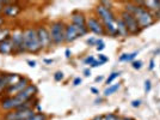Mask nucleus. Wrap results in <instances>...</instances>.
<instances>
[{"mask_svg":"<svg viewBox=\"0 0 160 120\" xmlns=\"http://www.w3.org/2000/svg\"><path fill=\"white\" fill-rule=\"evenodd\" d=\"M128 14H133L135 19L138 20V24L140 25L141 29H146V28L153 25L155 18L152 12H149L143 6L138 5L135 1H128L124 3V10Z\"/></svg>","mask_w":160,"mask_h":120,"instance_id":"obj_1","label":"nucleus"},{"mask_svg":"<svg viewBox=\"0 0 160 120\" xmlns=\"http://www.w3.org/2000/svg\"><path fill=\"white\" fill-rule=\"evenodd\" d=\"M23 35H24V46L27 53L36 54L42 51L38 36L36 33V27H28L23 29Z\"/></svg>","mask_w":160,"mask_h":120,"instance_id":"obj_2","label":"nucleus"},{"mask_svg":"<svg viewBox=\"0 0 160 120\" xmlns=\"http://www.w3.org/2000/svg\"><path fill=\"white\" fill-rule=\"evenodd\" d=\"M65 28L63 20H54L49 25V33L53 41V45H61L65 42Z\"/></svg>","mask_w":160,"mask_h":120,"instance_id":"obj_3","label":"nucleus"},{"mask_svg":"<svg viewBox=\"0 0 160 120\" xmlns=\"http://www.w3.org/2000/svg\"><path fill=\"white\" fill-rule=\"evenodd\" d=\"M88 33L87 28H78L72 23H67L65 28V42L67 43H72L75 40H78L79 37L86 35Z\"/></svg>","mask_w":160,"mask_h":120,"instance_id":"obj_4","label":"nucleus"},{"mask_svg":"<svg viewBox=\"0 0 160 120\" xmlns=\"http://www.w3.org/2000/svg\"><path fill=\"white\" fill-rule=\"evenodd\" d=\"M11 42L13 47L12 55H18L22 53H27L25 46H24V35L23 29H16L11 33Z\"/></svg>","mask_w":160,"mask_h":120,"instance_id":"obj_5","label":"nucleus"},{"mask_svg":"<svg viewBox=\"0 0 160 120\" xmlns=\"http://www.w3.org/2000/svg\"><path fill=\"white\" fill-rule=\"evenodd\" d=\"M120 18L123 20V23L126 24L129 35H138V34L141 33L142 29H141L140 25L138 24V20L135 19V17H134L133 14H128L126 11H122L120 14Z\"/></svg>","mask_w":160,"mask_h":120,"instance_id":"obj_6","label":"nucleus"},{"mask_svg":"<svg viewBox=\"0 0 160 120\" xmlns=\"http://www.w3.org/2000/svg\"><path fill=\"white\" fill-rule=\"evenodd\" d=\"M36 113L35 109H14L2 114V120H27Z\"/></svg>","mask_w":160,"mask_h":120,"instance_id":"obj_7","label":"nucleus"},{"mask_svg":"<svg viewBox=\"0 0 160 120\" xmlns=\"http://www.w3.org/2000/svg\"><path fill=\"white\" fill-rule=\"evenodd\" d=\"M22 11H23V7L20 6L18 1H5L4 10H2V16L6 19L7 18L13 19V18H17L19 16Z\"/></svg>","mask_w":160,"mask_h":120,"instance_id":"obj_8","label":"nucleus"},{"mask_svg":"<svg viewBox=\"0 0 160 120\" xmlns=\"http://www.w3.org/2000/svg\"><path fill=\"white\" fill-rule=\"evenodd\" d=\"M36 33L38 36V41L40 45L42 47V49H48L50 48V46L53 45V41L50 37V33H49V28H47V25H37L36 27Z\"/></svg>","mask_w":160,"mask_h":120,"instance_id":"obj_9","label":"nucleus"},{"mask_svg":"<svg viewBox=\"0 0 160 120\" xmlns=\"http://www.w3.org/2000/svg\"><path fill=\"white\" fill-rule=\"evenodd\" d=\"M94 14H96V17L103 23H111V22H115L116 20V17L113 14L112 10L110 8H107L105 6H103L102 4H98L97 6L94 7Z\"/></svg>","mask_w":160,"mask_h":120,"instance_id":"obj_10","label":"nucleus"},{"mask_svg":"<svg viewBox=\"0 0 160 120\" xmlns=\"http://www.w3.org/2000/svg\"><path fill=\"white\" fill-rule=\"evenodd\" d=\"M86 27H87V29H88V31L93 33L94 35H98V36H104V35H107L105 29H104V24H103L96 16H91V17L87 18Z\"/></svg>","mask_w":160,"mask_h":120,"instance_id":"obj_11","label":"nucleus"},{"mask_svg":"<svg viewBox=\"0 0 160 120\" xmlns=\"http://www.w3.org/2000/svg\"><path fill=\"white\" fill-rule=\"evenodd\" d=\"M29 84H31V83H30V79L28 78L27 76H22L20 79L18 80L16 84L7 88L6 91H5V95H7V96H16L17 94H19L20 91H23Z\"/></svg>","mask_w":160,"mask_h":120,"instance_id":"obj_12","label":"nucleus"},{"mask_svg":"<svg viewBox=\"0 0 160 120\" xmlns=\"http://www.w3.org/2000/svg\"><path fill=\"white\" fill-rule=\"evenodd\" d=\"M37 94H38V89H37V87H36L35 84L31 83V84H29L23 91H20L19 94H17L16 97L24 103V102H27V101H30V100H32V99H35V97L37 96Z\"/></svg>","mask_w":160,"mask_h":120,"instance_id":"obj_13","label":"nucleus"},{"mask_svg":"<svg viewBox=\"0 0 160 120\" xmlns=\"http://www.w3.org/2000/svg\"><path fill=\"white\" fill-rule=\"evenodd\" d=\"M86 22H87L86 16L82 14V12H80V11H74L73 14H72V16H71V23L74 24L75 27L87 28Z\"/></svg>","mask_w":160,"mask_h":120,"instance_id":"obj_14","label":"nucleus"},{"mask_svg":"<svg viewBox=\"0 0 160 120\" xmlns=\"http://www.w3.org/2000/svg\"><path fill=\"white\" fill-rule=\"evenodd\" d=\"M13 52V47H12V42H11V37L8 40H5L0 42V54L2 55H10Z\"/></svg>","mask_w":160,"mask_h":120,"instance_id":"obj_15","label":"nucleus"},{"mask_svg":"<svg viewBox=\"0 0 160 120\" xmlns=\"http://www.w3.org/2000/svg\"><path fill=\"white\" fill-rule=\"evenodd\" d=\"M116 28H117V33H118V36H122V37H127L129 33L127 30V27L126 24L123 23V20L121 19L120 17H116Z\"/></svg>","mask_w":160,"mask_h":120,"instance_id":"obj_16","label":"nucleus"},{"mask_svg":"<svg viewBox=\"0 0 160 120\" xmlns=\"http://www.w3.org/2000/svg\"><path fill=\"white\" fill-rule=\"evenodd\" d=\"M8 83H7V74L0 71V97H2L5 95Z\"/></svg>","mask_w":160,"mask_h":120,"instance_id":"obj_17","label":"nucleus"},{"mask_svg":"<svg viewBox=\"0 0 160 120\" xmlns=\"http://www.w3.org/2000/svg\"><path fill=\"white\" fill-rule=\"evenodd\" d=\"M104 29H105V33L112 37H116L118 36V33H117V28H116V20L115 22H111V23H105L104 24Z\"/></svg>","mask_w":160,"mask_h":120,"instance_id":"obj_18","label":"nucleus"},{"mask_svg":"<svg viewBox=\"0 0 160 120\" xmlns=\"http://www.w3.org/2000/svg\"><path fill=\"white\" fill-rule=\"evenodd\" d=\"M11 29L8 27H2L0 28V42H2V41L5 40H8L10 37H11Z\"/></svg>","mask_w":160,"mask_h":120,"instance_id":"obj_19","label":"nucleus"},{"mask_svg":"<svg viewBox=\"0 0 160 120\" xmlns=\"http://www.w3.org/2000/svg\"><path fill=\"white\" fill-rule=\"evenodd\" d=\"M20 77H22V76L18 74H7V83H8V87L16 84V83L20 79Z\"/></svg>","mask_w":160,"mask_h":120,"instance_id":"obj_20","label":"nucleus"},{"mask_svg":"<svg viewBox=\"0 0 160 120\" xmlns=\"http://www.w3.org/2000/svg\"><path fill=\"white\" fill-rule=\"evenodd\" d=\"M121 88V84L120 83H117V84H111V85H109V87L104 90V96H110V95H112L115 94L118 89Z\"/></svg>","mask_w":160,"mask_h":120,"instance_id":"obj_21","label":"nucleus"},{"mask_svg":"<svg viewBox=\"0 0 160 120\" xmlns=\"http://www.w3.org/2000/svg\"><path fill=\"white\" fill-rule=\"evenodd\" d=\"M47 119H48V117L44 113H42V112H36L32 117L28 118L27 120H47Z\"/></svg>","mask_w":160,"mask_h":120,"instance_id":"obj_22","label":"nucleus"},{"mask_svg":"<svg viewBox=\"0 0 160 120\" xmlns=\"http://www.w3.org/2000/svg\"><path fill=\"white\" fill-rule=\"evenodd\" d=\"M120 72H112V74H110L109 77L107 78V80H105V83H107V85H111V83H112L113 80L116 79L118 76H120Z\"/></svg>","mask_w":160,"mask_h":120,"instance_id":"obj_23","label":"nucleus"},{"mask_svg":"<svg viewBox=\"0 0 160 120\" xmlns=\"http://www.w3.org/2000/svg\"><path fill=\"white\" fill-rule=\"evenodd\" d=\"M104 120H121V117L115 113H108L104 115Z\"/></svg>","mask_w":160,"mask_h":120,"instance_id":"obj_24","label":"nucleus"},{"mask_svg":"<svg viewBox=\"0 0 160 120\" xmlns=\"http://www.w3.org/2000/svg\"><path fill=\"white\" fill-rule=\"evenodd\" d=\"M104 48H105V43L103 42V40H102V39H98V40H97V42H96V49H97L98 52H102Z\"/></svg>","mask_w":160,"mask_h":120,"instance_id":"obj_25","label":"nucleus"},{"mask_svg":"<svg viewBox=\"0 0 160 120\" xmlns=\"http://www.w3.org/2000/svg\"><path fill=\"white\" fill-rule=\"evenodd\" d=\"M63 78H65V76H63V72H61V71H58L54 74V79L56 80V82H61Z\"/></svg>","mask_w":160,"mask_h":120,"instance_id":"obj_26","label":"nucleus"},{"mask_svg":"<svg viewBox=\"0 0 160 120\" xmlns=\"http://www.w3.org/2000/svg\"><path fill=\"white\" fill-rule=\"evenodd\" d=\"M98 61H99L100 64L103 65V64H105V63H108V61H109V58H108L107 55L99 53V55H98Z\"/></svg>","mask_w":160,"mask_h":120,"instance_id":"obj_27","label":"nucleus"},{"mask_svg":"<svg viewBox=\"0 0 160 120\" xmlns=\"http://www.w3.org/2000/svg\"><path fill=\"white\" fill-rule=\"evenodd\" d=\"M133 68L134 70H140L141 67H142V61L141 60H135V61H133Z\"/></svg>","mask_w":160,"mask_h":120,"instance_id":"obj_28","label":"nucleus"},{"mask_svg":"<svg viewBox=\"0 0 160 120\" xmlns=\"http://www.w3.org/2000/svg\"><path fill=\"white\" fill-rule=\"evenodd\" d=\"M151 89H152V83H151L149 79H146L145 80V91H146V93H149Z\"/></svg>","mask_w":160,"mask_h":120,"instance_id":"obj_29","label":"nucleus"},{"mask_svg":"<svg viewBox=\"0 0 160 120\" xmlns=\"http://www.w3.org/2000/svg\"><path fill=\"white\" fill-rule=\"evenodd\" d=\"M94 60H96V59H94V57H92V55H88V57H87V58H85V60H84V64H85V65H91Z\"/></svg>","mask_w":160,"mask_h":120,"instance_id":"obj_30","label":"nucleus"},{"mask_svg":"<svg viewBox=\"0 0 160 120\" xmlns=\"http://www.w3.org/2000/svg\"><path fill=\"white\" fill-rule=\"evenodd\" d=\"M99 4H102L103 6H105L107 8H112V1H105V0H103V1H100Z\"/></svg>","mask_w":160,"mask_h":120,"instance_id":"obj_31","label":"nucleus"},{"mask_svg":"<svg viewBox=\"0 0 160 120\" xmlns=\"http://www.w3.org/2000/svg\"><path fill=\"white\" fill-rule=\"evenodd\" d=\"M6 27V18L2 16V14H0V28Z\"/></svg>","mask_w":160,"mask_h":120,"instance_id":"obj_32","label":"nucleus"},{"mask_svg":"<svg viewBox=\"0 0 160 120\" xmlns=\"http://www.w3.org/2000/svg\"><path fill=\"white\" fill-rule=\"evenodd\" d=\"M96 42H97V40H96L94 37H90V39H87V41H86V43L88 46H96Z\"/></svg>","mask_w":160,"mask_h":120,"instance_id":"obj_33","label":"nucleus"},{"mask_svg":"<svg viewBox=\"0 0 160 120\" xmlns=\"http://www.w3.org/2000/svg\"><path fill=\"white\" fill-rule=\"evenodd\" d=\"M81 82H82V79H81L80 77H77V78H74V80H73V85L74 87H78V85L81 84Z\"/></svg>","mask_w":160,"mask_h":120,"instance_id":"obj_34","label":"nucleus"},{"mask_svg":"<svg viewBox=\"0 0 160 120\" xmlns=\"http://www.w3.org/2000/svg\"><path fill=\"white\" fill-rule=\"evenodd\" d=\"M136 55H138V52H133V53L128 54V60H127V61H132V60H134Z\"/></svg>","mask_w":160,"mask_h":120,"instance_id":"obj_35","label":"nucleus"},{"mask_svg":"<svg viewBox=\"0 0 160 120\" xmlns=\"http://www.w3.org/2000/svg\"><path fill=\"white\" fill-rule=\"evenodd\" d=\"M118 60H120L121 63H123V61H127V60H128V54L127 53H123L120 57V58H118Z\"/></svg>","mask_w":160,"mask_h":120,"instance_id":"obj_36","label":"nucleus"},{"mask_svg":"<svg viewBox=\"0 0 160 120\" xmlns=\"http://www.w3.org/2000/svg\"><path fill=\"white\" fill-rule=\"evenodd\" d=\"M98 66H102V64H100L98 60H94L93 63L90 65V67H91V68H94V67H98Z\"/></svg>","mask_w":160,"mask_h":120,"instance_id":"obj_37","label":"nucleus"},{"mask_svg":"<svg viewBox=\"0 0 160 120\" xmlns=\"http://www.w3.org/2000/svg\"><path fill=\"white\" fill-rule=\"evenodd\" d=\"M132 106L135 107V108H136V107H140L141 106V101L140 100H134L133 102H132Z\"/></svg>","mask_w":160,"mask_h":120,"instance_id":"obj_38","label":"nucleus"},{"mask_svg":"<svg viewBox=\"0 0 160 120\" xmlns=\"http://www.w3.org/2000/svg\"><path fill=\"white\" fill-rule=\"evenodd\" d=\"M28 65L30 67H36V61L35 60H28Z\"/></svg>","mask_w":160,"mask_h":120,"instance_id":"obj_39","label":"nucleus"},{"mask_svg":"<svg viewBox=\"0 0 160 120\" xmlns=\"http://www.w3.org/2000/svg\"><path fill=\"white\" fill-rule=\"evenodd\" d=\"M84 76H85V77L91 76V68H85V70H84Z\"/></svg>","mask_w":160,"mask_h":120,"instance_id":"obj_40","label":"nucleus"},{"mask_svg":"<svg viewBox=\"0 0 160 120\" xmlns=\"http://www.w3.org/2000/svg\"><path fill=\"white\" fill-rule=\"evenodd\" d=\"M71 49H69V48H67L66 51H65V55H66V58L67 59H69V58H71Z\"/></svg>","mask_w":160,"mask_h":120,"instance_id":"obj_41","label":"nucleus"},{"mask_svg":"<svg viewBox=\"0 0 160 120\" xmlns=\"http://www.w3.org/2000/svg\"><path fill=\"white\" fill-rule=\"evenodd\" d=\"M90 90H91V93H93L94 95H99V91H98V89H96V88H90Z\"/></svg>","mask_w":160,"mask_h":120,"instance_id":"obj_42","label":"nucleus"},{"mask_svg":"<svg viewBox=\"0 0 160 120\" xmlns=\"http://www.w3.org/2000/svg\"><path fill=\"white\" fill-rule=\"evenodd\" d=\"M4 5H5V1H0V14H2V10H4Z\"/></svg>","mask_w":160,"mask_h":120,"instance_id":"obj_43","label":"nucleus"},{"mask_svg":"<svg viewBox=\"0 0 160 120\" xmlns=\"http://www.w3.org/2000/svg\"><path fill=\"white\" fill-rule=\"evenodd\" d=\"M154 68V60L151 59V61H149V70H153Z\"/></svg>","mask_w":160,"mask_h":120,"instance_id":"obj_44","label":"nucleus"},{"mask_svg":"<svg viewBox=\"0 0 160 120\" xmlns=\"http://www.w3.org/2000/svg\"><path fill=\"white\" fill-rule=\"evenodd\" d=\"M153 16H154V18H155V19H157V18H158V19H160V11H158V12H154Z\"/></svg>","mask_w":160,"mask_h":120,"instance_id":"obj_45","label":"nucleus"},{"mask_svg":"<svg viewBox=\"0 0 160 120\" xmlns=\"http://www.w3.org/2000/svg\"><path fill=\"white\" fill-rule=\"evenodd\" d=\"M93 120H104V115H97L93 118Z\"/></svg>","mask_w":160,"mask_h":120,"instance_id":"obj_46","label":"nucleus"},{"mask_svg":"<svg viewBox=\"0 0 160 120\" xmlns=\"http://www.w3.org/2000/svg\"><path fill=\"white\" fill-rule=\"evenodd\" d=\"M104 79V77H103V76H98V77H96V82H102V80Z\"/></svg>","mask_w":160,"mask_h":120,"instance_id":"obj_47","label":"nucleus"},{"mask_svg":"<svg viewBox=\"0 0 160 120\" xmlns=\"http://www.w3.org/2000/svg\"><path fill=\"white\" fill-rule=\"evenodd\" d=\"M44 63H46V64H53L54 60L53 59H44Z\"/></svg>","mask_w":160,"mask_h":120,"instance_id":"obj_48","label":"nucleus"},{"mask_svg":"<svg viewBox=\"0 0 160 120\" xmlns=\"http://www.w3.org/2000/svg\"><path fill=\"white\" fill-rule=\"evenodd\" d=\"M100 102H103V99H102V97H99V99H97V100L94 101L96 105H98V103H100Z\"/></svg>","mask_w":160,"mask_h":120,"instance_id":"obj_49","label":"nucleus"},{"mask_svg":"<svg viewBox=\"0 0 160 120\" xmlns=\"http://www.w3.org/2000/svg\"><path fill=\"white\" fill-rule=\"evenodd\" d=\"M121 120H134L132 118H121Z\"/></svg>","mask_w":160,"mask_h":120,"instance_id":"obj_50","label":"nucleus"}]
</instances>
